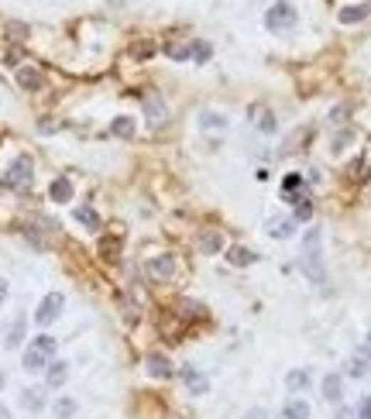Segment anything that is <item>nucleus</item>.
<instances>
[{
    "mask_svg": "<svg viewBox=\"0 0 371 419\" xmlns=\"http://www.w3.org/2000/svg\"><path fill=\"white\" fill-rule=\"evenodd\" d=\"M21 405H24L28 413H41V409H45V388H24V392H21Z\"/></svg>",
    "mask_w": 371,
    "mask_h": 419,
    "instance_id": "ddd939ff",
    "label": "nucleus"
},
{
    "mask_svg": "<svg viewBox=\"0 0 371 419\" xmlns=\"http://www.w3.org/2000/svg\"><path fill=\"white\" fill-rule=\"evenodd\" d=\"M320 392H323V399H327V402L340 405V399H344V378H340L337 371L323 375V381H320Z\"/></svg>",
    "mask_w": 371,
    "mask_h": 419,
    "instance_id": "423d86ee",
    "label": "nucleus"
},
{
    "mask_svg": "<svg viewBox=\"0 0 371 419\" xmlns=\"http://www.w3.org/2000/svg\"><path fill=\"white\" fill-rule=\"evenodd\" d=\"M265 230H268V238L286 240V238H293L296 220L293 217H268V220H265Z\"/></svg>",
    "mask_w": 371,
    "mask_h": 419,
    "instance_id": "0eeeda50",
    "label": "nucleus"
},
{
    "mask_svg": "<svg viewBox=\"0 0 371 419\" xmlns=\"http://www.w3.org/2000/svg\"><path fill=\"white\" fill-rule=\"evenodd\" d=\"M193 55H196V62H207V59H210V45H203V41H196Z\"/></svg>",
    "mask_w": 371,
    "mask_h": 419,
    "instance_id": "7c9ffc66",
    "label": "nucleus"
},
{
    "mask_svg": "<svg viewBox=\"0 0 371 419\" xmlns=\"http://www.w3.org/2000/svg\"><path fill=\"white\" fill-rule=\"evenodd\" d=\"M4 299H7V282L0 279V306H4Z\"/></svg>",
    "mask_w": 371,
    "mask_h": 419,
    "instance_id": "f704fd0d",
    "label": "nucleus"
},
{
    "mask_svg": "<svg viewBox=\"0 0 371 419\" xmlns=\"http://www.w3.org/2000/svg\"><path fill=\"white\" fill-rule=\"evenodd\" d=\"M365 358H368V364H371V334H368V344H365Z\"/></svg>",
    "mask_w": 371,
    "mask_h": 419,
    "instance_id": "e433bc0d",
    "label": "nucleus"
},
{
    "mask_svg": "<svg viewBox=\"0 0 371 419\" xmlns=\"http://www.w3.org/2000/svg\"><path fill=\"white\" fill-rule=\"evenodd\" d=\"M145 107H148L152 127H162V124H165V107H162V100H152V97H148V103H145Z\"/></svg>",
    "mask_w": 371,
    "mask_h": 419,
    "instance_id": "5701e85b",
    "label": "nucleus"
},
{
    "mask_svg": "<svg viewBox=\"0 0 371 419\" xmlns=\"http://www.w3.org/2000/svg\"><path fill=\"white\" fill-rule=\"evenodd\" d=\"M351 141V131H340L337 138H333V152H344V144Z\"/></svg>",
    "mask_w": 371,
    "mask_h": 419,
    "instance_id": "2f4dec72",
    "label": "nucleus"
},
{
    "mask_svg": "<svg viewBox=\"0 0 371 419\" xmlns=\"http://www.w3.org/2000/svg\"><path fill=\"white\" fill-rule=\"evenodd\" d=\"M303 193H306V189H303V176H286V182H282V196H286V200H299V196H303Z\"/></svg>",
    "mask_w": 371,
    "mask_h": 419,
    "instance_id": "f3484780",
    "label": "nucleus"
},
{
    "mask_svg": "<svg viewBox=\"0 0 371 419\" xmlns=\"http://www.w3.org/2000/svg\"><path fill=\"white\" fill-rule=\"evenodd\" d=\"M241 419H272V416H268L265 409H248V413H244Z\"/></svg>",
    "mask_w": 371,
    "mask_h": 419,
    "instance_id": "473e14b6",
    "label": "nucleus"
},
{
    "mask_svg": "<svg viewBox=\"0 0 371 419\" xmlns=\"http://www.w3.org/2000/svg\"><path fill=\"white\" fill-rule=\"evenodd\" d=\"M56 351H59V340L48 337V334H38V337L28 344V351H24V371H45L52 361H56Z\"/></svg>",
    "mask_w": 371,
    "mask_h": 419,
    "instance_id": "f257e3e1",
    "label": "nucleus"
},
{
    "mask_svg": "<svg viewBox=\"0 0 371 419\" xmlns=\"http://www.w3.org/2000/svg\"><path fill=\"white\" fill-rule=\"evenodd\" d=\"M31 179H35V165H31V159L28 155H21V159H14L11 165H7V172H4V186H11V189H28L31 186Z\"/></svg>",
    "mask_w": 371,
    "mask_h": 419,
    "instance_id": "20e7f679",
    "label": "nucleus"
},
{
    "mask_svg": "<svg viewBox=\"0 0 371 419\" xmlns=\"http://www.w3.org/2000/svg\"><path fill=\"white\" fill-rule=\"evenodd\" d=\"M48 193H52V200H56V203H69V200H73V182L66 179V176H59V179L52 182V189H48Z\"/></svg>",
    "mask_w": 371,
    "mask_h": 419,
    "instance_id": "dca6fc26",
    "label": "nucleus"
},
{
    "mask_svg": "<svg viewBox=\"0 0 371 419\" xmlns=\"http://www.w3.org/2000/svg\"><path fill=\"white\" fill-rule=\"evenodd\" d=\"M0 388H4V375H0Z\"/></svg>",
    "mask_w": 371,
    "mask_h": 419,
    "instance_id": "4c0bfd02",
    "label": "nucleus"
},
{
    "mask_svg": "<svg viewBox=\"0 0 371 419\" xmlns=\"http://www.w3.org/2000/svg\"><path fill=\"white\" fill-rule=\"evenodd\" d=\"M251 117H254V127H258L261 134H275V127H278V124H275V114L268 110V107L254 103V107H251Z\"/></svg>",
    "mask_w": 371,
    "mask_h": 419,
    "instance_id": "6e6552de",
    "label": "nucleus"
},
{
    "mask_svg": "<svg viewBox=\"0 0 371 419\" xmlns=\"http://www.w3.org/2000/svg\"><path fill=\"white\" fill-rule=\"evenodd\" d=\"M0 419H11V409H7L4 402H0Z\"/></svg>",
    "mask_w": 371,
    "mask_h": 419,
    "instance_id": "c9c22d12",
    "label": "nucleus"
},
{
    "mask_svg": "<svg viewBox=\"0 0 371 419\" xmlns=\"http://www.w3.org/2000/svg\"><path fill=\"white\" fill-rule=\"evenodd\" d=\"M66 378H69V364H66V361H52V364L45 368V385H48V388H62Z\"/></svg>",
    "mask_w": 371,
    "mask_h": 419,
    "instance_id": "1a4fd4ad",
    "label": "nucleus"
},
{
    "mask_svg": "<svg viewBox=\"0 0 371 419\" xmlns=\"http://www.w3.org/2000/svg\"><path fill=\"white\" fill-rule=\"evenodd\" d=\"M354 413H357V419H371V396H365V399L357 402V409H354Z\"/></svg>",
    "mask_w": 371,
    "mask_h": 419,
    "instance_id": "c756f323",
    "label": "nucleus"
},
{
    "mask_svg": "<svg viewBox=\"0 0 371 419\" xmlns=\"http://www.w3.org/2000/svg\"><path fill=\"white\" fill-rule=\"evenodd\" d=\"M220 248H224L220 234H207V238H203V251H220Z\"/></svg>",
    "mask_w": 371,
    "mask_h": 419,
    "instance_id": "c85d7f7f",
    "label": "nucleus"
},
{
    "mask_svg": "<svg viewBox=\"0 0 371 419\" xmlns=\"http://www.w3.org/2000/svg\"><path fill=\"white\" fill-rule=\"evenodd\" d=\"M368 14H371V4H351V7L340 11V24H357V21H365Z\"/></svg>",
    "mask_w": 371,
    "mask_h": 419,
    "instance_id": "4468645a",
    "label": "nucleus"
},
{
    "mask_svg": "<svg viewBox=\"0 0 371 419\" xmlns=\"http://www.w3.org/2000/svg\"><path fill=\"white\" fill-rule=\"evenodd\" d=\"M24 327H28V323H24V317H18L14 323H11V330H7V340H4V344H7L11 351H14L21 340H24Z\"/></svg>",
    "mask_w": 371,
    "mask_h": 419,
    "instance_id": "412c9836",
    "label": "nucleus"
},
{
    "mask_svg": "<svg viewBox=\"0 0 371 419\" xmlns=\"http://www.w3.org/2000/svg\"><path fill=\"white\" fill-rule=\"evenodd\" d=\"M182 381H186V385H189V392H193V396H203V392H207V388H210V381L203 378V375H199V371H196L193 364H182Z\"/></svg>",
    "mask_w": 371,
    "mask_h": 419,
    "instance_id": "f8f14e48",
    "label": "nucleus"
},
{
    "mask_svg": "<svg viewBox=\"0 0 371 419\" xmlns=\"http://www.w3.org/2000/svg\"><path fill=\"white\" fill-rule=\"evenodd\" d=\"M282 419H310V405H306L303 399L286 402V409H282Z\"/></svg>",
    "mask_w": 371,
    "mask_h": 419,
    "instance_id": "aec40b11",
    "label": "nucleus"
},
{
    "mask_svg": "<svg viewBox=\"0 0 371 419\" xmlns=\"http://www.w3.org/2000/svg\"><path fill=\"white\" fill-rule=\"evenodd\" d=\"M310 371H303V368H299V371H289V375H286V385H289V392H306V388H310Z\"/></svg>",
    "mask_w": 371,
    "mask_h": 419,
    "instance_id": "6ab92c4d",
    "label": "nucleus"
},
{
    "mask_svg": "<svg viewBox=\"0 0 371 419\" xmlns=\"http://www.w3.org/2000/svg\"><path fill=\"white\" fill-rule=\"evenodd\" d=\"M76 220H79V223H86L90 230H100V217L93 213V210H90V206H79V210H76Z\"/></svg>",
    "mask_w": 371,
    "mask_h": 419,
    "instance_id": "a878e982",
    "label": "nucleus"
},
{
    "mask_svg": "<svg viewBox=\"0 0 371 419\" xmlns=\"http://www.w3.org/2000/svg\"><path fill=\"white\" fill-rule=\"evenodd\" d=\"M348 375H351V378H365V375H368V358H365V354H351Z\"/></svg>",
    "mask_w": 371,
    "mask_h": 419,
    "instance_id": "4be33fe9",
    "label": "nucleus"
},
{
    "mask_svg": "<svg viewBox=\"0 0 371 419\" xmlns=\"http://www.w3.org/2000/svg\"><path fill=\"white\" fill-rule=\"evenodd\" d=\"M52 409H56V416H59V419H73V416H76V402H73V399H59Z\"/></svg>",
    "mask_w": 371,
    "mask_h": 419,
    "instance_id": "bb28decb",
    "label": "nucleus"
},
{
    "mask_svg": "<svg viewBox=\"0 0 371 419\" xmlns=\"http://www.w3.org/2000/svg\"><path fill=\"white\" fill-rule=\"evenodd\" d=\"M320 230H306V240H303V258H299V268L306 272V279L323 282L327 272H323V261H320Z\"/></svg>",
    "mask_w": 371,
    "mask_h": 419,
    "instance_id": "f03ea898",
    "label": "nucleus"
},
{
    "mask_svg": "<svg viewBox=\"0 0 371 419\" xmlns=\"http://www.w3.org/2000/svg\"><path fill=\"white\" fill-rule=\"evenodd\" d=\"M333 419H357V413H354V409H344V405H337V416Z\"/></svg>",
    "mask_w": 371,
    "mask_h": 419,
    "instance_id": "72a5a7b5",
    "label": "nucleus"
},
{
    "mask_svg": "<svg viewBox=\"0 0 371 419\" xmlns=\"http://www.w3.org/2000/svg\"><path fill=\"white\" fill-rule=\"evenodd\" d=\"M313 217V200H310V193H303L299 200H296V217L293 220H310Z\"/></svg>",
    "mask_w": 371,
    "mask_h": 419,
    "instance_id": "393cba45",
    "label": "nucleus"
},
{
    "mask_svg": "<svg viewBox=\"0 0 371 419\" xmlns=\"http://www.w3.org/2000/svg\"><path fill=\"white\" fill-rule=\"evenodd\" d=\"M199 124H203V127H224L227 117H224V114H210V110H203V114H199Z\"/></svg>",
    "mask_w": 371,
    "mask_h": 419,
    "instance_id": "cd10ccee",
    "label": "nucleus"
},
{
    "mask_svg": "<svg viewBox=\"0 0 371 419\" xmlns=\"http://www.w3.org/2000/svg\"><path fill=\"white\" fill-rule=\"evenodd\" d=\"M110 131H114L117 138H131V134H135V120H131V117H117L114 124H110Z\"/></svg>",
    "mask_w": 371,
    "mask_h": 419,
    "instance_id": "b1692460",
    "label": "nucleus"
},
{
    "mask_svg": "<svg viewBox=\"0 0 371 419\" xmlns=\"http://www.w3.org/2000/svg\"><path fill=\"white\" fill-rule=\"evenodd\" d=\"M148 375L152 378H172V361L165 358V354H148Z\"/></svg>",
    "mask_w": 371,
    "mask_h": 419,
    "instance_id": "9b49d317",
    "label": "nucleus"
},
{
    "mask_svg": "<svg viewBox=\"0 0 371 419\" xmlns=\"http://www.w3.org/2000/svg\"><path fill=\"white\" fill-rule=\"evenodd\" d=\"M62 309H66V296H62V292H48V296L38 302V309H35V323H38V327H52V323L62 317Z\"/></svg>",
    "mask_w": 371,
    "mask_h": 419,
    "instance_id": "39448f33",
    "label": "nucleus"
},
{
    "mask_svg": "<svg viewBox=\"0 0 371 419\" xmlns=\"http://www.w3.org/2000/svg\"><path fill=\"white\" fill-rule=\"evenodd\" d=\"M296 21H299V14H296V7L289 0H278V4H272L265 11V28L268 31H293Z\"/></svg>",
    "mask_w": 371,
    "mask_h": 419,
    "instance_id": "7ed1b4c3",
    "label": "nucleus"
},
{
    "mask_svg": "<svg viewBox=\"0 0 371 419\" xmlns=\"http://www.w3.org/2000/svg\"><path fill=\"white\" fill-rule=\"evenodd\" d=\"M172 272H176V261L169 255H158V258L148 261V275L152 279H172Z\"/></svg>",
    "mask_w": 371,
    "mask_h": 419,
    "instance_id": "9d476101",
    "label": "nucleus"
},
{
    "mask_svg": "<svg viewBox=\"0 0 371 419\" xmlns=\"http://www.w3.org/2000/svg\"><path fill=\"white\" fill-rule=\"evenodd\" d=\"M227 261H231V265H237V268H248V265H254V261H258V255H254L251 248H231V251H227Z\"/></svg>",
    "mask_w": 371,
    "mask_h": 419,
    "instance_id": "2eb2a0df",
    "label": "nucleus"
},
{
    "mask_svg": "<svg viewBox=\"0 0 371 419\" xmlns=\"http://www.w3.org/2000/svg\"><path fill=\"white\" fill-rule=\"evenodd\" d=\"M18 83L24 86V90H38V86H41V73H38V69H31V65H21V69H18Z\"/></svg>",
    "mask_w": 371,
    "mask_h": 419,
    "instance_id": "a211bd4d",
    "label": "nucleus"
}]
</instances>
